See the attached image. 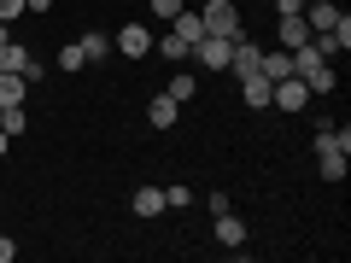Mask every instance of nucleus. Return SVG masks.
<instances>
[{"mask_svg": "<svg viewBox=\"0 0 351 263\" xmlns=\"http://www.w3.org/2000/svg\"><path fill=\"white\" fill-rule=\"evenodd\" d=\"M293 76H299L304 88H311V94H334V64L322 59V53H316V41H304V47H293Z\"/></svg>", "mask_w": 351, "mask_h": 263, "instance_id": "1", "label": "nucleus"}, {"mask_svg": "<svg viewBox=\"0 0 351 263\" xmlns=\"http://www.w3.org/2000/svg\"><path fill=\"white\" fill-rule=\"evenodd\" d=\"M199 24H205V36H228L234 41L240 36V6L234 0H211V6L199 12Z\"/></svg>", "mask_w": 351, "mask_h": 263, "instance_id": "2", "label": "nucleus"}, {"mask_svg": "<svg viewBox=\"0 0 351 263\" xmlns=\"http://www.w3.org/2000/svg\"><path fill=\"white\" fill-rule=\"evenodd\" d=\"M311 100H316V94L299 82V76H281V82H269V105H276V112H304Z\"/></svg>", "mask_w": 351, "mask_h": 263, "instance_id": "3", "label": "nucleus"}, {"mask_svg": "<svg viewBox=\"0 0 351 263\" xmlns=\"http://www.w3.org/2000/svg\"><path fill=\"white\" fill-rule=\"evenodd\" d=\"M311 41H316V53H322V59H339V53L351 47V18L339 12V18H334V29H316Z\"/></svg>", "mask_w": 351, "mask_h": 263, "instance_id": "4", "label": "nucleus"}, {"mask_svg": "<svg viewBox=\"0 0 351 263\" xmlns=\"http://www.w3.org/2000/svg\"><path fill=\"white\" fill-rule=\"evenodd\" d=\"M112 47L123 53V59H147V53H152V29H147V24H123Z\"/></svg>", "mask_w": 351, "mask_h": 263, "instance_id": "5", "label": "nucleus"}, {"mask_svg": "<svg viewBox=\"0 0 351 263\" xmlns=\"http://www.w3.org/2000/svg\"><path fill=\"white\" fill-rule=\"evenodd\" d=\"M193 53H199L205 71H228V59H234V41H228V36H205Z\"/></svg>", "mask_w": 351, "mask_h": 263, "instance_id": "6", "label": "nucleus"}, {"mask_svg": "<svg viewBox=\"0 0 351 263\" xmlns=\"http://www.w3.org/2000/svg\"><path fill=\"white\" fill-rule=\"evenodd\" d=\"M276 24H281V47H304V41H311V24H304V12H281L276 18Z\"/></svg>", "mask_w": 351, "mask_h": 263, "instance_id": "7", "label": "nucleus"}, {"mask_svg": "<svg viewBox=\"0 0 351 263\" xmlns=\"http://www.w3.org/2000/svg\"><path fill=\"white\" fill-rule=\"evenodd\" d=\"M258 59H263V47L252 36H234V59H228V71L234 76H246V71H258Z\"/></svg>", "mask_w": 351, "mask_h": 263, "instance_id": "8", "label": "nucleus"}, {"mask_svg": "<svg viewBox=\"0 0 351 263\" xmlns=\"http://www.w3.org/2000/svg\"><path fill=\"white\" fill-rule=\"evenodd\" d=\"M240 94H246L252 112H263V105H269V76H263V71H246V76H240Z\"/></svg>", "mask_w": 351, "mask_h": 263, "instance_id": "9", "label": "nucleus"}, {"mask_svg": "<svg viewBox=\"0 0 351 263\" xmlns=\"http://www.w3.org/2000/svg\"><path fill=\"white\" fill-rule=\"evenodd\" d=\"M170 36H182L188 47H199V41H205V24H199V12H188V6H182V12L170 18Z\"/></svg>", "mask_w": 351, "mask_h": 263, "instance_id": "10", "label": "nucleus"}, {"mask_svg": "<svg viewBox=\"0 0 351 263\" xmlns=\"http://www.w3.org/2000/svg\"><path fill=\"white\" fill-rule=\"evenodd\" d=\"M129 205H135V216H147V223L170 211V205H164V188H135V199H129Z\"/></svg>", "mask_w": 351, "mask_h": 263, "instance_id": "11", "label": "nucleus"}, {"mask_svg": "<svg viewBox=\"0 0 351 263\" xmlns=\"http://www.w3.org/2000/svg\"><path fill=\"white\" fill-rule=\"evenodd\" d=\"M316 170H322V181H346V170H351V158L339 147H328V152H316Z\"/></svg>", "mask_w": 351, "mask_h": 263, "instance_id": "12", "label": "nucleus"}, {"mask_svg": "<svg viewBox=\"0 0 351 263\" xmlns=\"http://www.w3.org/2000/svg\"><path fill=\"white\" fill-rule=\"evenodd\" d=\"M24 94H29V82L18 71H0V105H24Z\"/></svg>", "mask_w": 351, "mask_h": 263, "instance_id": "13", "label": "nucleus"}, {"mask_svg": "<svg viewBox=\"0 0 351 263\" xmlns=\"http://www.w3.org/2000/svg\"><path fill=\"white\" fill-rule=\"evenodd\" d=\"M258 71L269 76V82H281V76H293V53H287V47H281V53H263Z\"/></svg>", "mask_w": 351, "mask_h": 263, "instance_id": "14", "label": "nucleus"}, {"mask_svg": "<svg viewBox=\"0 0 351 263\" xmlns=\"http://www.w3.org/2000/svg\"><path fill=\"white\" fill-rule=\"evenodd\" d=\"M217 240H223V246H246V223H240L234 211H223L217 216Z\"/></svg>", "mask_w": 351, "mask_h": 263, "instance_id": "15", "label": "nucleus"}, {"mask_svg": "<svg viewBox=\"0 0 351 263\" xmlns=\"http://www.w3.org/2000/svg\"><path fill=\"white\" fill-rule=\"evenodd\" d=\"M176 112H182V105H176L170 94H152V105H147V117H152V129H170V123H176Z\"/></svg>", "mask_w": 351, "mask_h": 263, "instance_id": "16", "label": "nucleus"}, {"mask_svg": "<svg viewBox=\"0 0 351 263\" xmlns=\"http://www.w3.org/2000/svg\"><path fill=\"white\" fill-rule=\"evenodd\" d=\"M76 47H82V59H88V64H94V59H112V41H106V29H88Z\"/></svg>", "mask_w": 351, "mask_h": 263, "instance_id": "17", "label": "nucleus"}, {"mask_svg": "<svg viewBox=\"0 0 351 263\" xmlns=\"http://www.w3.org/2000/svg\"><path fill=\"white\" fill-rule=\"evenodd\" d=\"M164 94H170L176 105H188L193 94H199V76H188V71H182V76H170V88H164Z\"/></svg>", "mask_w": 351, "mask_h": 263, "instance_id": "18", "label": "nucleus"}, {"mask_svg": "<svg viewBox=\"0 0 351 263\" xmlns=\"http://www.w3.org/2000/svg\"><path fill=\"white\" fill-rule=\"evenodd\" d=\"M0 71H18V76H24V71H29V47L6 41V47H0Z\"/></svg>", "mask_w": 351, "mask_h": 263, "instance_id": "19", "label": "nucleus"}, {"mask_svg": "<svg viewBox=\"0 0 351 263\" xmlns=\"http://www.w3.org/2000/svg\"><path fill=\"white\" fill-rule=\"evenodd\" d=\"M152 53H158V59H193V47H188V41H182V36H164V41H152Z\"/></svg>", "mask_w": 351, "mask_h": 263, "instance_id": "20", "label": "nucleus"}, {"mask_svg": "<svg viewBox=\"0 0 351 263\" xmlns=\"http://www.w3.org/2000/svg\"><path fill=\"white\" fill-rule=\"evenodd\" d=\"M0 129H6V135H24V129H29V117H24V105H0Z\"/></svg>", "mask_w": 351, "mask_h": 263, "instance_id": "21", "label": "nucleus"}, {"mask_svg": "<svg viewBox=\"0 0 351 263\" xmlns=\"http://www.w3.org/2000/svg\"><path fill=\"white\" fill-rule=\"evenodd\" d=\"M164 205H170V211H188V205H199V199H193V188L176 181V188H164Z\"/></svg>", "mask_w": 351, "mask_h": 263, "instance_id": "22", "label": "nucleus"}, {"mask_svg": "<svg viewBox=\"0 0 351 263\" xmlns=\"http://www.w3.org/2000/svg\"><path fill=\"white\" fill-rule=\"evenodd\" d=\"M82 47H76V41H71V47H59V71H82Z\"/></svg>", "mask_w": 351, "mask_h": 263, "instance_id": "23", "label": "nucleus"}, {"mask_svg": "<svg viewBox=\"0 0 351 263\" xmlns=\"http://www.w3.org/2000/svg\"><path fill=\"white\" fill-rule=\"evenodd\" d=\"M176 12H182V0H152V18H164V24H170Z\"/></svg>", "mask_w": 351, "mask_h": 263, "instance_id": "24", "label": "nucleus"}, {"mask_svg": "<svg viewBox=\"0 0 351 263\" xmlns=\"http://www.w3.org/2000/svg\"><path fill=\"white\" fill-rule=\"evenodd\" d=\"M205 211H211V216H223V211H234V199H228V193H211V199H205Z\"/></svg>", "mask_w": 351, "mask_h": 263, "instance_id": "25", "label": "nucleus"}, {"mask_svg": "<svg viewBox=\"0 0 351 263\" xmlns=\"http://www.w3.org/2000/svg\"><path fill=\"white\" fill-rule=\"evenodd\" d=\"M12 18H24V0H0V24H12Z\"/></svg>", "mask_w": 351, "mask_h": 263, "instance_id": "26", "label": "nucleus"}, {"mask_svg": "<svg viewBox=\"0 0 351 263\" xmlns=\"http://www.w3.org/2000/svg\"><path fill=\"white\" fill-rule=\"evenodd\" d=\"M18 258V246H12V234H0V263H12Z\"/></svg>", "mask_w": 351, "mask_h": 263, "instance_id": "27", "label": "nucleus"}, {"mask_svg": "<svg viewBox=\"0 0 351 263\" xmlns=\"http://www.w3.org/2000/svg\"><path fill=\"white\" fill-rule=\"evenodd\" d=\"M281 12H304V0H276V18Z\"/></svg>", "mask_w": 351, "mask_h": 263, "instance_id": "28", "label": "nucleus"}, {"mask_svg": "<svg viewBox=\"0 0 351 263\" xmlns=\"http://www.w3.org/2000/svg\"><path fill=\"white\" fill-rule=\"evenodd\" d=\"M24 12H53V0H24Z\"/></svg>", "mask_w": 351, "mask_h": 263, "instance_id": "29", "label": "nucleus"}, {"mask_svg": "<svg viewBox=\"0 0 351 263\" xmlns=\"http://www.w3.org/2000/svg\"><path fill=\"white\" fill-rule=\"evenodd\" d=\"M6 147H12V135H6V129H0V158H6Z\"/></svg>", "mask_w": 351, "mask_h": 263, "instance_id": "30", "label": "nucleus"}, {"mask_svg": "<svg viewBox=\"0 0 351 263\" xmlns=\"http://www.w3.org/2000/svg\"><path fill=\"white\" fill-rule=\"evenodd\" d=\"M6 41H12V29H6V24H0V47H6Z\"/></svg>", "mask_w": 351, "mask_h": 263, "instance_id": "31", "label": "nucleus"}]
</instances>
